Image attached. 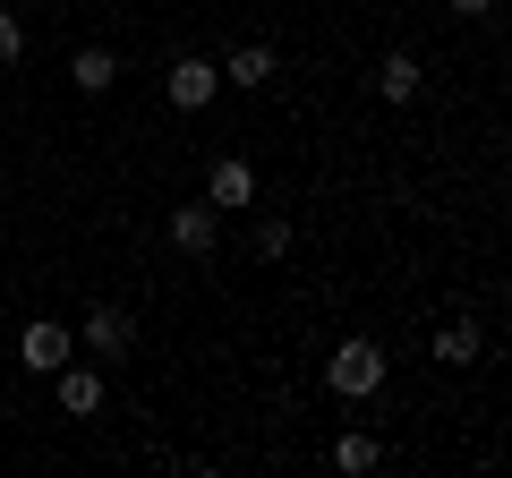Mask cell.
I'll use <instances>...</instances> for the list:
<instances>
[{"mask_svg":"<svg viewBox=\"0 0 512 478\" xmlns=\"http://www.w3.org/2000/svg\"><path fill=\"white\" fill-rule=\"evenodd\" d=\"M282 248H291V222L265 214V222H256V257H282Z\"/></svg>","mask_w":512,"mask_h":478,"instance_id":"4fadbf2b","label":"cell"},{"mask_svg":"<svg viewBox=\"0 0 512 478\" xmlns=\"http://www.w3.org/2000/svg\"><path fill=\"white\" fill-rule=\"evenodd\" d=\"M376 436H342V444H333V470H350V478H367V470H376Z\"/></svg>","mask_w":512,"mask_h":478,"instance_id":"8fae6325","label":"cell"},{"mask_svg":"<svg viewBox=\"0 0 512 478\" xmlns=\"http://www.w3.org/2000/svg\"><path fill=\"white\" fill-rule=\"evenodd\" d=\"M205 205H214V214H248L256 205V163L248 154H222V163L205 171Z\"/></svg>","mask_w":512,"mask_h":478,"instance_id":"3957f363","label":"cell"},{"mask_svg":"<svg viewBox=\"0 0 512 478\" xmlns=\"http://www.w3.org/2000/svg\"><path fill=\"white\" fill-rule=\"evenodd\" d=\"M444 9H453V18H487L495 0H444Z\"/></svg>","mask_w":512,"mask_h":478,"instance_id":"9a60e30c","label":"cell"},{"mask_svg":"<svg viewBox=\"0 0 512 478\" xmlns=\"http://www.w3.org/2000/svg\"><path fill=\"white\" fill-rule=\"evenodd\" d=\"M52 393H60V410H69V419H94V410H103V376L94 368H52Z\"/></svg>","mask_w":512,"mask_h":478,"instance_id":"8992f818","label":"cell"},{"mask_svg":"<svg viewBox=\"0 0 512 478\" xmlns=\"http://www.w3.org/2000/svg\"><path fill=\"white\" fill-rule=\"evenodd\" d=\"M69 359H77V333L52 325V316H35V325L18 333V368L26 376H52V368H69Z\"/></svg>","mask_w":512,"mask_h":478,"instance_id":"7a4b0ae2","label":"cell"},{"mask_svg":"<svg viewBox=\"0 0 512 478\" xmlns=\"http://www.w3.org/2000/svg\"><path fill=\"white\" fill-rule=\"evenodd\" d=\"M128 342H137V325H128L120 308H86V325H77V350H94V359H128Z\"/></svg>","mask_w":512,"mask_h":478,"instance_id":"5b68a950","label":"cell"},{"mask_svg":"<svg viewBox=\"0 0 512 478\" xmlns=\"http://www.w3.org/2000/svg\"><path fill=\"white\" fill-rule=\"evenodd\" d=\"M384 368H393V359H384L376 342H342V350L325 359V385L342 393V402H367V393L384 385Z\"/></svg>","mask_w":512,"mask_h":478,"instance_id":"6da1fadb","label":"cell"},{"mask_svg":"<svg viewBox=\"0 0 512 478\" xmlns=\"http://www.w3.org/2000/svg\"><path fill=\"white\" fill-rule=\"evenodd\" d=\"M26 52V26H18V9H0V69Z\"/></svg>","mask_w":512,"mask_h":478,"instance_id":"5bb4252c","label":"cell"},{"mask_svg":"<svg viewBox=\"0 0 512 478\" xmlns=\"http://www.w3.org/2000/svg\"><path fill=\"white\" fill-rule=\"evenodd\" d=\"M376 94H384V103H410V94H419V60H410V52H384L376 60Z\"/></svg>","mask_w":512,"mask_h":478,"instance_id":"30bf717a","label":"cell"},{"mask_svg":"<svg viewBox=\"0 0 512 478\" xmlns=\"http://www.w3.org/2000/svg\"><path fill=\"white\" fill-rule=\"evenodd\" d=\"M214 239H222V214H214V205H180V214H171V248L214 257Z\"/></svg>","mask_w":512,"mask_h":478,"instance_id":"52a82bcc","label":"cell"},{"mask_svg":"<svg viewBox=\"0 0 512 478\" xmlns=\"http://www.w3.org/2000/svg\"><path fill=\"white\" fill-rule=\"evenodd\" d=\"M436 359H444V368H470V359H478V333L470 325H444L436 333Z\"/></svg>","mask_w":512,"mask_h":478,"instance_id":"7c38bea8","label":"cell"},{"mask_svg":"<svg viewBox=\"0 0 512 478\" xmlns=\"http://www.w3.org/2000/svg\"><path fill=\"white\" fill-rule=\"evenodd\" d=\"M265 77H274V52H265V43H239V52L231 60H222V86H265Z\"/></svg>","mask_w":512,"mask_h":478,"instance_id":"9c48e42d","label":"cell"},{"mask_svg":"<svg viewBox=\"0 0 512 478\" xmlns=\"http://www.w3.org/2000/svg\"><path fill=\"white\" fill-rule=\"evenodd\" d=\"M163 94H171V103H180V111H205V103H214V94H222V69H214V60H197V52H188V60H171Z\"/></svg>","mask_w":512,"mask_h":478,"instance_id":"277c9868","label":"cell"},{"mask_svg":"<svg viewBox=\"0 0 512 478\" xmlns=\"http://www.w3.org/2000/svg\"><path fill=\"white\" fill-rule=\"evenodd\" d=\"M111 77H120V60H111L103 43H86V52L69 60V86H77V94H111Z\"/></svg>","mask_w":512,"mask_h":478,"instance_id":"ba28073f","label":"cell"}]
</instances>
